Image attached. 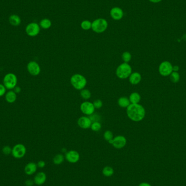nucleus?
<instances>
[{
  "instance_id": "f257e3e1",
  "label": "nucleus",
  "mask_w": 186,
  "mask_h": 186,
  "mask_svg": "<svg viewBox=\"0 0 186 186\" xmlns=\"http://www.w3.org/2000/svg\"><path fill=\"white\" fill-rule=\"evenodd\" d=\"M127 117L130 119L138 122L143 120L145 116V110L143 106L139 104H131L126 110Z\"/></svg>"
},
{
  "instance_id": "f03ea898",
  "label": "nucleus",
  "mask_w": 186,
  "mask_h": 186,
  "mask_svg": "<svg viewBox=\"0 0 186 186\" xmlns=\"http://www.w3.org/2000/svg\"><path fill=\"white\" fill-rule=\"evenodd\" d=\"M70 83L75 89L81 90L85 89L87 83V81L84 76L79 73H76L71 76Z\"/></svg>"
},
{
  "instance_id": "7ed1b4c3",
  "label": "nucleus",
  "mask_w": 186,
  "mask_h": 186,
  "mask_svg": "<svg viewBox=\"0 0 186 186\" xmlns=\"http://www.w3.org/2000/svg\"><path fill=\"white\" fill-rule=\"evenodd\" d=\"M132 73V69L130 64L123 63L118 66L116 70V75L120 79H126Z\"/></svg>"
},
{
  "instance_id": "20e7f679",
  "label": "nucleus",
  "mask_w": 186,
  "mask_h": 186,
  "mask_svg": "<svg viewBox=\"0 0 186 186\" xmlns=\"http://www.w3.org/2000/svg\"><path fill=\"white\" fill-rule=\"evenodd\" d=\"M108 26V22L106 19L99 18L92 22V29L95 33H101L106 31Z\"/></svg>"
},
{
  "instance_id": "39448f33",
  "label": "nucleus",
  "mask_w": 186,
  "mask_h": 186,
  "mask_svg": "<svg viewBox=\"0 0 186 186\" xmlns=\"http://www.w3.org/2000/svg\"><path fill=\"white\" fill-rule=\"evenodd\" d=\"M3 85L7 89H14L18 83V78L16 75L13 73H8L3 78Z\"/></svg>"
},
{
  "instance_id": "423d86ee",
  "label": "nucleus",
  "mask_w": 186,
  "mask_h": 186,
  "mask_svg": "<svg viewBox=\"0 0 186 186\" xmlns=\"http://www.w3.org/2000/svg\"><path fill=\"white\" fill-rule=\"evenodd\" d=\"M26 153V147L23 144H16L12 148V155L14 158L20 159L24 157Z\"/></svg>"
},
{
  "instance_id": "0eeeda50",
  "label": "nucleus",
  "mask_w": 186,
  "mask_h": 186,
  "mask_svg": "<svg viewBox=\"0 0 186 186\" xmlns=\"http://www.w3.org/2000/svg\"><path fill=\"white\" fill-rule=\"evenodd\" d=\"M25 31L28 36L34 37L40 33V27L39 25L36 22H31L27 25Z\"/></svg>"
},
{
  "instance_id": "6e6552de",
  "label": "nucleus",
  "mask_w": 186,
  "mask_h": 186,
  "mask_svg": "<svg viewBox=\"0 0 186 186\" xmlns=\"http://www.w3.org/2000/svg\"><path fill=\"white\" fill-rule=\"evenodd\" d=\"M109 143L112 144L114 148L120 149L125 147L127 143V140L123 136H118L115 138H113V139L109 141Z\"/></svg>"
},
{
  "instance_id": "1a4fd4ad",
  "label": "nucleus",
  "mask_w": 186,
  "mask_h": 186,
  "mask_svg": "<svg viewBox=\"0 0 186 186\" xmlns=\"http://www.w3.org/2000/svg\"><path fill=\"white\" fill-rule=\"evenodd\" d=\"M172 70L173 67L172 64L169 61H163L159 66V72L160 75L164 76H167L170 75L172 73Z\"/></svg>"
},
{
  "instance_id": "9d476101",
  "label": "nucleus",
  "mask_w": 186,
  "mask_h": 186,
  "mask_svg": "<svg viewBox=\"0 0 186 186\" xmlns=\"http://www.w3.org/2000/svg\"><path fill=\"white\" fill-rule=\"evenodd\" d=\"M95 109L93 103L90 102H84L81 105V111L84 114L87 116L92 115L94 112Z\"/></svg>"
},
{
  "instance_id": "9b49d317",
  "label": "nucleus",
  "mask_w": 186,
  "mask_h": 186,
  "mask_svg": "<svg viewBox=\"0 0 186 186\" xmlns=\"http://www.w3.org/2000/svg\"><path fill=\"white\" fill-rule=\"evenodd\" d=\"M27 69L28 73L34 76L39 75L41 72L40 65L35 61H30L27 65Z\"/></svg>"
},
{
  "instance_id": "f8f14e48",
  "label": "nucleus",
  "mask_w": 186,
  "mask_h": 186,
  "mask_svg": "<svg viewBox=\"0 0 186 186\" xmlns=\"http://www.w3.org/2000/svg\"><path fill=\"white\" fill-rule=\"evenodd\" d=\"M66 160L71 163H76L78 162L80 158V155L77 151L70 150L66 152L65 156Z\"/></svg>"
},
{
  "instance_id": "ddd939ff",
  "label": "nucleus",
  "mask_w": 186,
  "mask_h": 186,
  "mask_svg": "<svg viewBox=\"0 0 186 186\" xmlns=\"http://www.w3.org/2000/svg\"><path fill=\"white\" fill-rule=\"evenodd\" d=\"M110 15L112 19L115 20H120L124 17V11L119 7H113L110 11Z\"/></svg>"
},
{
  "instance_id": "4468645a",
  "label": "nucleus",
  "mask_w": 186,
  "mask_h": 186,
  "mask_svg": "<svg viewBox=\"0 0 186 186\" xmlns=\"http://www.w3.org/2000/svg\"><path fill=\"white\" fill-rule=\"evenodd\" d=\"M78 125L82 129H88L90 128L92 121L90 118L88 117H81L77 121Z\"/></svg>"
},
{
  "instance_id": "2eb2a0df",
  "label": "nucleus",
  "mask_w": 186,
  "mask_h": 186,
  "mask_svg": "<svg viewBox=\"0 0 186 186\" xmlns=\"http://www.w3.org/2000/svg\"><path fill=\"white\" fill-rule=\"evenodd\" d=\"M46 180V175L45 172H39L35 175L33 181L35 184L40 186L44 184Z\"/></svg>"
},
{
  "instance_id": "dca6fc26",
  "label": "nucleus",
  "mask_w": 186,
  "mask_h": 186,
  "mask_svg": "<svg viewBox=\"0 0 186 186\" xmlns=\"http://www.w3.org/2000/svg\"><path fill=\"white\" fill-rule=\"evenodd\" d=\"M37 164L34 162H30L26 164L24 170L26 174L27 175H32L34 174L37 170Z\"/></svg>"
},
{
  "instance_id": "f3484780",
  "label": "nucleus",
  "mask_w": 186,
  "mask_h": 186,
  "mask_svg": "<svg viewBox=\"0 0 186 186\" xmlns=\"http://www.w3.org/2000/svg\"><path fill=\"white\" fill-rule=\"evenodd\" d=\"M129 78L130 83L133 85H138L141 80V75L137 72L132 73Z\"/></svg>"
},
{
  "instance_id": "a211bd4d",
  "label": "nucleus",
  "mask_w": 186,
  "mask_h": 186,
  "mask_svg": "<svg viewBox=\"0 0 186 186\" xmlns=\"http://www.w3.org/2000/svg\"><path fill=\"white\" fill-rule=\"evenodd\" d=\"M5 99L8 103L13 104L17 100V94L14 92V90H10V91L6 93Z\"/></svg>"
},
{
  "instance_id": "6ab92c4d",
  "label": "nucleus",
  "mask_w": 186,
  "mask_h": 186,
  "mask_svg": "<svg viewBox=\"0 0 186 186\" xmlns=\"http://www.w3.org/2000/svg\"><path fill=\"white\" fill-rule=\"evenodd\" d=\"M9 22L10 24L13 26H18L21 24V19L19 15L13 14L9 18Z\"/></svg>"
},
{
  "instance_id": "aec40b11",
  "label": "nucleus",
  "mask_w": 186,
  "mask_h": 186,
  "mask_svg": "<svg viewBox=\"0 0 186 186\" xmlns=\"http://www.w3.org/2000/svg\"><path fill=\"white\" fill-rule=\"evenodd\" d=\"M118 104L120 107L127 109V107L130 106L131 102L129 98H127V97H123L118 99Z\"/></svg>"
},
{
  "instance_id": "412c9836",
  "label": "nucleus",
  "mask_w": 186,
  "mask_h": 186,
  "mask_svg": "<svg viewBox=\"0 0 186 186\" xmlns=\"http://www.w3.org/2000/svg\"><path fill=\"white\" fill-rule=\"evenodd\" d=\"M129 99L130 100L131 104H139L141 100V97L139 93L137 92H134L130 94Z\"/></svg>"
},
{
  "instance_id": "4be33fe9",
  "label": "nucleus",
  "mask_w": 186,
  "mask_h": 186,
  "mask_svg": "<svg viewBox=\"0 0 186 186\" xmlns=\"http://www.w3.org/2000/svg\"><path fill=\"white\" fill-rule=\"evenodd\" d=\"M39 26H40V27H42L43 29L47 30V29H49L51 27L52 22L49 19H42L40 21V23H39Z\"/></svg>"
},
{
  "instance_id": "5701e85b",
  "label": "nucleus",
  "mask_w": 186,
  "mask_h": 186,
  "mask_svg": "<svg viewBox=\"0 0 186 186\" xmlns=\"http://www.w3.org/2000/svg\"><path fill=\"white\" fill-rule=\"evenodd\" d=\"M64 160V156L61 153L57 154L53 159V162L56 165H59L63 162Z\"/></svg>"
},
{
  "instance_id": "b1692460",
  "label": "nucleus",
  "mask_w": 186,
  "mask_h": 186,
  "mask_svg": "<svg viewBox=\"0 0 186 186\" xmlns=\"http://www.w3.org/2000/svg\"><path fill=\"white\" fill-rule=\"evenodd\" d=\"M102 174L105 176L110 177L114 174V169L113 168L109 166H106L102 170Z\"/></svg>"
},
{
  "instance_id": "393cba45",
  "label": "nucleus",
  "mask_w": 186,
  "mask_h": 186,
  "mask_svg": "<svg viewBox=\"0 0 186 186\" xmlns=\"http://www.w3.org/2000/svg\"><path fill=\"white\" fill-rule=\"evenodd\" d=\"M92 22L89 20H84L81 24V27L83 30L88 31L92 28Z\"/></svg>"
},
{
  "instance_id": "a878e982",
  "label": "nucleus",
  "mask_w": 186,
  "mask_h": 186,
  "mask_svg": "<svg viewBox=\"0 0 186 186\" xmlns=\"http://www.w3.org/2000/svg\"><path fill=\"white\" fill-rule=\"evenodd\" d=\"M80 95L83 99H85V100L89 99L91 97V95H92L91 93L89 90L87 89H83L81 90Z\"/></svg>"
},
{
  "instance_id": "bb28decb",
  "label": "nucleus",
  "mask_w": 186,
  "mask_h": 186,
  "mask_svg": "<svg viewBox=\"0 0 186 186\" xmlns=\"http://www.w3.org/2000/svg\"><path fill=\"white\" fill-rule=\"evenodd\" d=\"M121 57H122V59H123V61H124V63H128L132 59V55L130 52L126 51V52H124L122 54Z\"/></svg>"
},
{
  "instance_id": "cd10ccee",
  "label": "nucleus",
  "mask_w": 186,
  "mask_h": 186,
  "mask_svg": "<svg viewBox=\"0 0 186 186\" xmlns=\"http://www.w3.org/2000/svg\"><path fill=\"white\" fill-rule=\"evenodd\" d=\"M102 125L99 122V121H95L92 123V125H91V129L92 131H95V132H97L101 130V129Z\"/></svg>"
},
{
  "instance_id": "c85d7f7f",
  "label": "nucleus",
  "mask_w": 186,
  "mask_h": 186,
  "mask_svg": "<svg viewBox=\"0 0 186 186\" xmlns=\"http://www.w3.org/2000/svg\"><path fill=\"white\" fill-rule=\"evenodd\" d=\"M104 139L106 140V141H111V140L113 139V134L111 131H106L105 132L104 134Z\"/></svg>"
},
{
  "instance_id": "c756f323",
  "label": "nucleus",
  "mask_w": 186,
  "mask_h": 186,
  "mask_svg": "<svg viewBox=\"0 0 186 186\" xmlns=\"http://www.w3.org/2000/svg\"><path fill=\"white\" fill-rule=\"evenodd\" d=\"M170 79L172 82H177L180 80L179 74L176 71L172 72V73H171V75H170Z\"/></svg>"
},
{
  "instance_id": "7c9ffc66",
  "label": "nucleus",
  "mask_w": 186,
  "mask_h": 186,
  "mask_svg": "<svg viewBox=\"0 0 186 186\" xmlns=\"http://www.w3.org/2000/svg\"><path fill=\"white\" fill-rule=\"evenodd\" d=\"M12 148L10 146H5L2 148V152L6 155H8L12 153Z\"/></svg>"
},
{
  "instance_id": "2f4dec72",
  "label": "nucleus",
  "mask_w": 186,
  "mask_h": 186,
  "mask_svg": "<svg viewBox=\"0 0 186 186\" xmlns=\"http://www.w3.org/2000/svg\"><path fill=\"white\" fill-rule=\"evenodd\" d=\"M93 105L94 106L95 109H100L101 108L103 105L102 102L100 100H96L94 102H93Z\"/></svg>"
},
{
  "instance_id": "473e14b6",
  "label": "nucleus",
  "mask_w": 186,
  "mask_h": 186,
  "mask_svg": "<svg viewBox=\"0 0 186 186\" xmlns=\"http://www.w3.org/2000/svg\"><path fill=\"white\" fill-rule=\"evenodd\" d=\"M6 88L3 84H0V97H2L6 93Z\"/></svg>"
},
{
  "instance_id": "72a5a7b5",
  "label": "nucleus",
  "mask_w": 186,
  "mask_h": 186,
  "mask_svg": "<svg viewBox=\"0 0 186 186\" xmlns=\"http://www.w3.org/2000/svg\"><path fill=\"white\" fill-rule=\"evenodd\" d=\"M45 165H46V163L44 160H40L37 163L38 167L40 168H43L45 167Z\"/></svg>"
},
{
  "instance_id": "f704fd0d",
  "label": "nucleus",
  "mask_w": 186,
  "mask_h": 186,
  "mask_svg": "<svg viewBox=\"0 0 186 186\" xmlns=\"http://www.w3.org/2000/svg\"><path fill=\"white\" fill-rule=\"evenodd\" d=\"M34 184V181H32L31 180H27L25 182V184L26 186H32Z\"/></svg>"
},
{
  "instance_id": "c9c22d12",
  "label": "nucleus",
  "mask_w": 186,
  "mask_h": 186,
  "mask_svg": "<svg viewBox=\"0 0 186 186\" xmlns=\"http://www.w3.org/2000/svg\"><path fill=\"white\" fill-rule=\"evenodd\" d=\"M13 90H14V92L16 94H19V93H20L21 92V88L20 87H19V86H17V85L14 88Z\"/></svg>"
},
{
  "instance_id": "e433bc0d",
  "label": "nucleus",
  "mask_w": 186,
  "mask_h": 186,
  "mask_svg": "<svg viewBox=\"0 0 186 186\" xmlns=\"http://www.w3.org/2000/svg\"><path fill=\"white\" fill-rule=\"evenodd\" d=\"M139 186H151L150 184L146 182H142L141 184H139Z\"/></svg>"
},
{
  "instance_id": "4c0bfd02",
  "label": "nucleus",
  "mask_w": 186,
  "mask_h": 186,
  "mask_svg": "<svg viewBox=\"0 0 186 186\" xmlns=\"http://www.w3.org/2000/svg\"><path fill=\"white\" fill-rule=\"evenodd\" d=\"M150 2L154 3H157L160 2L162 0H148Z\"/></svg>"
},
{
  "instance_id": "58836bf2",
  "label": "nucleus",
  "mask_w": 186,
  "mask_h": 186,
  "mask_svg": "<svg viewBox=\"0 0 186 186\" xmlns=\"http://www.w3.org/2000/svg\"><path fill=\"white\" fill-rule=\"evenodd\" d=\"M178 70H179V66H175L173 68V70L175 71H177Z\"/></svg>"
}]
</instances>
